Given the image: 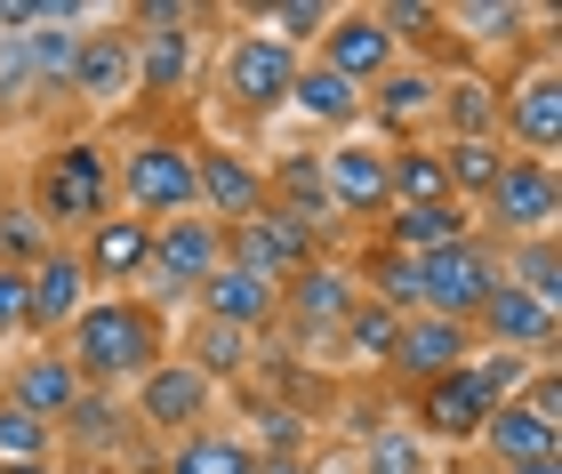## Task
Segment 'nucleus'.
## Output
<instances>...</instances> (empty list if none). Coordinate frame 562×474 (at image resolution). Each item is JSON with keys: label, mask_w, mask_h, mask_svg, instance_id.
<instances>
[{"label": "nucleus", "mask_w": 562, "mask_h": 474, "mask_svg": "<svg viewBox=\"0 0 562 474\" xmlns=\"http://www.w3.org/2000/svg\"><path fill=\"white\" fill-rule=\"evenodd\" d=\"M57 346H65V362L81 370V386L121 394V386H137L145 370L169 354V314L153 306V297H137V290H121V297H89Z\"/></svg>", "instance_id": "nucleus-1"}, {"label": "nucleus", "mask_w": 562, "mask_h": 474, "mask_svg": "<svg viewBox=\"0 0 562 474\" xmlns=\"http://www.w3.org/2000/svg\"><path fill=\"white\" fill-rule=\"evenodd\" d=\"M24 210H33L57 241L65 234H89L97 217H113V154L97 137H57L33 161V193H24Z\"/></svg>", "instance_id": "nucleus-2"}, {"label": "nucleus", "mask_w": 562, "mask_h": 474, "mask_svg": "<svg viewBox=\"0 0 562 474\" xmlns=\"http://www.w3.org/2000/svg\"><path fill=\"white\" fill-rule=\"evenodd\" d=\"M113 210L145 217V226H169V217L201 210L193 185V137H137L113 154Z\"/></svg>", "instance_id": "nucleus-3"}, {"label": "nucleus", "mask_w": 562, "mask_h": 474, "mask_svg": "<svg viewBox=\"0 0 562 474\" xmlns=\"http://www.w3.org/2000/svg\"><path fill=\"white\" fill-rule=\"evenodd\" d=\"M225 266V226L217 217H169V226H153V258H145V282L137 297H153V306H186V297H201V282Z\"/></svg>", "instance_id": "nucleus-4"}, {"label": "nucleus", "mask_w": 562, "mask_h": 474, "mask_svg": "<svg viewBox=\"0 0 562 474\" xmlns=\"http://www.w3.org/2000/svg\"><path fill=\"white\" fill-rule=\"evenodd\" d=\"M290 81H297V48H281L266 24H249V33L225 41L217 89H225V113H234V121H249V129H258L266 113L290 105Z\"/></svg>", "instance_id": "nucleus-5"}, {"label": "nucleus", "mask_w": 562, "mask_h": 474, "mask_svg": "<svg viewBox=\"0 0 562 474\" xmlns=\"http://www.w3.org/2000/svg\"><path fill=\"white\" fill-rule=\"evenodd\" d=\"M130 418H137V435H161V442H186V435H201L217 418V386L201 379L193 362H177V354H161L145 370V379L130 386Z\"/></svg>", "instance_id": "nucleus-6"}, {"label": "nucleus", "mask_w": 562, "mask_h": 474, "mask_svg": "<svg viewBox=\"0 0 562 474\" xmlns=\"http://www.w3.org/2000/svg\"><path fill=\"white\" fill-rule=\"evenodd\" d=\"M482 226H491L498 241L554 234V226H562V178H554V161H522V154H506L498 185L482 193ZM482 226H474V234H482Z\"/></svg>", "instance_id": "nucleus-7"}, {"label": "nucleus", "mask_w": 562, "mask_h": 474, "mask_svg": "<svg viewBox=\"0 0 562 474\" xmlns=\"http://www.w3.org/2000/svg\"><path fill=\"white\" fill-rule=\"evenodd\" d=\"M498 145H515L522 161L562 154V72H554V57H539L522 81L498 89Z\"/></svg>", "instance_id": "nucleus-8"}, {"label": "nucleus", "mask_w": 562, "mask_h": 474, "mask_svg": "<svg viewBox=\"0 0 562 474\" xmlns=\"http://www.w3.org/2000/svg\"><path fill=\"white\" fill-rule=\"evenodd\" d=\"M491 290H498V249L482 241V234L458 241V249H434V258H418V314L474 321Z\"/></svg>", "instance_id": "nucleus-9"}, {"label": "nucleus", "mask_w": 562, "mask_h": 474, "mask_svg": "<svg viewBox=\"0 0 562 474\" xmlns=\"http://www.w3.org/2000/svg\"><path fill=\"white\" fill-rule=\"evenodd\" d=\"M491 410H498V394H491V379L467 362V370H450V379H434V386L411 394V435H418V442H442V451H467Z\"/></svg>", "instance_id": "nucleus-10"}, {"label": "nucleus", "mask_w": 562, "mask_h": 474, "mask_svg": "<svg viewBox=\"0 0 562 474\" xmlns=\"http://www.w3.org/2000/svg\"><path fill=\"white\" fill-rule=\"evenodd\" d=\"M322 185H329V217H386L394 210V145H370L362 129L338 137L322 154Z\"/></svg>", "instance_id": "nucleus-11"}, {"label": "nucleus", "mask_w": 562, "mask_h": 474, "mask_svg": "<svg viewBox=\"0 0 562 474\" xmlns=\"http://www.w3.org/2000/svg\"><path fill=\"white\" fill-rule=\"evenodd\" d=\"M81 394L89 386H81V370L65 362V346H33V354L0 362V403L24 410V418H41V427H65Z\"/></svg>", "instance_id": "nucleus-12"}, {"label": "nucleus", "mask_w": 562, "mask_h": 474, "mask_svg": "<svg viewBox=\"0 0 562 474\" xmlns=\"http://www.w3.org/2000/svg\"><path fill=\"white\" fill-rule=\"evenodd\" d=\"M314 65H329L353 89H370V81H386V72L402 65V48H394L386 24H378V9H329L322 41H314Z\"/></svg>", "instance_id": "nucleus-13"}, {"label": "nucleus", "mask_w": 562, "mask_h": 474, "mask_svg": "<svg viewBox=\"0 0 562 474\" xmlns=\"http://www.w3.org/2000/svg\"><path fill=\"white\" fill-rule=\"evenodd\" d=\"M474 346H498V354H530V362H554L562 346V314L539 306V297H522L515 282H498L491 297H482V314L467 321Z\"/></svg>", "instance_id": "nucleus-14"}, {"label": "nucleus", "mask_w": 562, "mask_h": 474, "mask_svg": "<svg viewBox=\"0 0 562 474\" xmlns=\"http://www.w3.org/2000/svg\"><path fill=\"white\" fill-rule=\"evenodd\" d=\"M130 24H145L137 33V97H177L193 81V9L153 0V9H137Z\"/></svg>", "instance_id": "nucleus-15"}, {"label": "nucleus", "mask_w": 562, "mask_h": 474, "mask_svg": "<svg viewBox=\"0 0 562 474\" xmlns=\"http://www.w3.org/2000/svg\"><path fill=\"white\" fill-rule=\"evenodd\" d=\"M81 105L97 113H113L121 97H137V33H130V16H113V24H89L81 33V57H72V81H65Z\"/></svg>", "instance_id": "nucleus-16"}, {"label": "nucleus", "mask_w": 562, "mask_h": 474, "mask_svg": "<svg viewBox=\"0 0 562 474\" xmlns=\"http://www.w3.org/2000/svg\"><path fill=\"white\" fill-rule=\"evenodd\" d=\"M474 362V330L467 321H442V314H402V330H394V354L386 370L402 386H434V379H450V370H467Z\"/></svg>", "instance_id": "nucleus-17"}, {"label": "nucleus", "mask_w": 562, "mask_h": 474, "mask_svg": "<svg viewBox=\"0 0 562 474\" xmlns=\"http://www.w3.org/2000/svg\"><path fill=\"white\" fill-rule=\"evenodd\" d=\"M89 273H81V258H72V241H57L48 258L24 273V338H41V346H57L65 330H72V314L89 306Z\"/></svg>", "instance_id": "nucleus-18"}, {"label": "nucleus", "mask_w": 562, "mask_h": 474, "mask_svg": "<svg viewBox=\"0 0 562 474\" xmlns=\"http://www.w3.org/2000/svg\"><path fill=\"white\" fill-rule=\"evenodd\" d=\"M72 258H81V273H89V290L97 297H121V290H137L145 282V258H153V226L145 217H97V226L72 241Z\"/></svg>", "instance_id": "nucleus-19"}, {"label": "nucleus", "mask_w": 562, "mask_h": 474, "mask_svg": "<svg viewBox=\"0 0 562 474\" xmlns=\"http://www.w3.org/2000/svg\"><path fill=\"white\" fill-rule=\"evenodd\" d=\"M225 258L266 273V282H290V273L314 266L322 249H314V226H297L290 210H258V217H241V226H225Z\"/></svg>", "instance_id": "nucleus-20"}, {"label": "nucleus", "mask_w": 562, "mask_h": 474, "mask_svg": "<svg viewBox=\"0 0 562 474\" xmlns=\"http://www.w3.org/2000/svg\"><path fill=\"white\" fill-rule=\"evenodd\" d=\"M193 185H201V217L241 226L266 210V161H249L241 145H193Z\"/></svg>", "instance_id": "nucleus-21"}, {"label": "nucleus", "mask_w": 562, "mask_h": 474, "mask_svg": "<svg viewBox=\"0 0 562 474\" xmlns=\"http://www.w3.org/2000/svg\"><path fill=\"white\" fill-rule=\"evenodd\" d=\"M353 297H362V273H346L338 258H314V266H297L290 282H281V321H290L297 338H329L353 314Z\"/></svg>", "instance_id": "nucleus-22"}, {"label": "nucleus", "mask_w": 562, "mask_h": 474, "mask_svg": "<svg viewBox=\"0 0 562 474\" xmlns=\"http://www.w3.org/2000/svg\"><path fill=\"white\" fill-rule=\"evenodd\" d=\"M130 442H137L130 403H121V394H97V386L72 403V418L57 427V451H72L81 466H121V459H130Z\"/></svg>", "instance_id": "nucleus-23"}, {"label": "nucleus", "mask_w": 562, "mask_h": 474, "mask_svg": "<svg viewBox=\"0 0 562 474\" xmlns=\"http://www.w3.org/2000/svg\"><path fill=\"white\" fill-rule=\"evenodd\" d=\"M210 321H225V330H249V338H266L273 321H281V282H266V273H249V266H234L225 258L210 282H201V297H193Z\"/></svg>", "instance_id": "nucleus-24"}, {"label": "nucleus", "mask_w": 562, "mask_h": 474, "mask_svg": "<svg viewBox=\"0 0 562 474\" xmlns=\"http://www.w3.org/2000/svg\"><path fill=\"white\" fill-rule=\"evenodd\" d=\"M434 89H442V72L411 65V57H402L386 81H370L362 89V121H378V145L402 137V129H426V121H434Z\"/></svg>", "instance_id": "nucleus-25"}, {"label": "nucleus", "mask_w": 562, "mask_h": 474, "mask_svg": "<svg viewBox=\"0 0 562 474\" xmlns=\"http://www.w3.org/2000/svg\"><path fill=\"white\" fill-rule=\"evenodd\" d=\"M434 129L442 145H498V81H482V72H450L442 89H434Z\"/></svg>", "instance_id": "nucleus-26"}, {"label": "nucleus", "mask_w": 562, "mask_h": 474, "mask_svg": "<svg viewBox=\"0 0 562 474\" xmlns=\"http://www.w3.org/2000/svg\"><path fill=\"white\" fill-rule=\"evenodd\" d=\"M474 451L498 466H539V459H562V435L547 427V418H530L522 403H498L491 418H482V435H474Z\"/></svg>", "instance_id": "nucleus-27"}, {"label": "nucleus", "mask_w": 562, "mask_h": 474, "mask_svg": "<svg viewBox=\"0 0 562 474\" xmlns=\"http://www.w3.org/2000/svg\"><path fill=\"white\" fill-rule=\"evenodd\" d=\"M290 113H305L314 129H338V137H353V129H362V89H353V81H338V72H329V65H314V57H297Z\"/></svg>", "instance_id": "nucleus-28"}, {"label": "nucleus", "mask_w": 562, "mask_h": 474, "mask_svg": "<svg viewBox=\"0 0 562 474\" xmlns=\"http://www.w3.org/2000/svg\"><path fill=\"white\" fill-rule=\"evenodd\" d=\"M378 234H386V249L434 258V249L474 241V210H458V202H434V210H386V217H378Z\"/></svg>", "instance_id": "nucleus-29"}, {"label": "nucleus", "mask_w": 562, "mask_h": 474, "mask_svg": "<svg viewBox=\"0 0 562 474\" xmlns=\"http://www.w3.org/2000/svg\"><path fill=\"white\" fill-rule=\"evenodd\" d=\"M169 354L193 362L210 386H225V379H249V362H258V338H249V330H225V321H210V314H193L186 346H169Z\"/></svg>", "instance_id": "nucleus-30"}, {"label": "nucleus", "mask_w": 562, "mask_h": 474, "mask_svg": "<svg viewBox=\"0 0 562 474\" xmlns=\"http://www.w3.org/2000/svg\"><path fill=\"white\" fill-rule=\"evenodd\" d=\"M266 210H290L297 226H322V217H329L322 154H273L266 161Z\"/></svg>", "instance_id": "nucleus-31"}, {"label": "nucleus", "mask_w": 562, "mask_h": 474, "mask_svg": "<svg viewBox=\"0 0 562 474\" xmlns=\"http://www.w3.org/2000/svg\"><path fill=\"white\" fill-rule=\"evenodd\" d=\"M498 282H515L522 297L562 314V249L554 234H530V241H498Z\"/></svg>", "instance_id": "nucleus-32"}, {"label": "nucleus", "mask_w": 562, "mask_h": 474, "mask_svg": "<svg viewBox=\"0 0 562 474\" xmlns=\"http://www.w3.org/2000/svg\"><path fill=\"white\" fill-rule=\"evenodd\" d=\"M161 474H258V451H249L241 435H225V427H201L186 442H169Z\"/></svg>", "instance_id": "nucleus-33"}, {"label": "nucleus", "mask_w": 562, "mask_h": 474, "mask_svg": "<svg viewBox=\"0 0 562 474\" xmlns=\"http://www.w3.org/2000/svg\"><path fill=\"white\" fill-rule=\"evenodd\" d=\"M442 154V185H450V202L458 210H482V193L498 185V169H506V145H434Z\"/></svg>", "instance_id": "nucleus-34"}, {"label": "nucleus", "mask_w": 562, "mask_h": 474, "mask_svg": "<svg viewBox=\"0 0 562 474\" xmlns=\"http://www.w3.org/2000/svg\"><path fill=\"white\" fill-rule=\"evenodd\" d=\"M394 330H402V314H394V306H378V297L362 290V297H353V314H346L329 338L346 346V362H378V370H386V354H394Z\"/></svg>", "instance_id": "nucleus-35"}, {"label": "nucleus", "mask_w": 562, "mask_h": 474, "mask_svg": "<svg viewBox=\"0 0 562 474\" xmlns=\"http://www.w3.org/2000/svg\"><path fill=\"white\" fill-rule=\"evenodd\" d=\"M434 202H450L442 154L434 145H394V210H434Z\"/></svg>", "instance_id": "nucleus-36"}, {"label": "nucleus", "mask_w": 562, "mask_h": 474, "mask_svg": "<svg viewBox=\"0 0 562 474\" xmlns=\"http://www.w3.org/2000/svg\"><path fill=\"white\" fill-rule=\"evenodd\" d=\"M362 474H434V442H418L402 418H386V427L362 442Z\"/></svg>", "instance_id": "nucleus-37"}, {"label": "nucleus", "mask_w": 562, "mask_h": 474, "mask_svg": "<svg viewBox=\"0 0 562 474\" xmlns=\"http://www.w3.org/2000/svg\"><path fill=\"white\" fill-rule=\"evenodd\" d=\"M48 249H57V234H48L33 210H24V202H0V266H9V273H33Z\"/></svg>", "instance_id": "nucleus-38"}, {"label": "nucleus", "mask_w": 562, "mask_h": 474, "mask_svg": "<svg viewBox=\"0 0 562 474\" xmlns=\"http://www.w3.org/2000/svg\"><path fill=\"white\" fill-rule=\"evenodd\" d=\"M0 466H57V427L0 403Z\"/></svg>", "instance_id": "nucleus-39"}, {"label": "nucleus", "mask_w": 562, "mask_h": 474, "mask_svg": "<svg viewBox=\"0 0 562 474\" xmlns=\"http://www.w3.org/2000/svg\"><path fill=\"white\" fill-rule=\"evenodd\" d=\"M442 24H467L474 41H506V48H515L530 9H515V0H458V9H442Z\"/></svg>", "instance_id": "nucleus-40"}, {"label": "nucleus", "mask_w": 562, "mask_h": 474, "mask_svg": "<svg viewBox=\"0 0 562 474\" xmlns=\"http://www.w3.org/2000/svg\"><path fill=\"white\" fill-rule=\"evenodd\" d=\"M378 24L394 33V48H411V41L442 33V9H434V0H378Z\"/></svg>", "instance_id": "nucleus-41"}, {"label": "nucleus", "mask_w": 562, "mask_h": 474, "mask_svg": "<svg viewBox=\"0 0 562 474\" xmlns=\"http://www.w3.org/2000/svg\"><path fill=\"white\" fill-rule=\"evenodd\" d=\"M322 24H329V0H281V9H266V33H273L281 48L322 41Z\"/></svg>", "instance_id": "nucleus-42"}, {"label": "nucleus", "mask_w": 562, "mask_h": 474, "mask_svg": "<svg viewBox=\"0 0 562 474\" xmlns=\"http://www.w3.org/2000/svg\"><path fill=\"white\" fill-rule=\"evenodd\" d=\"M515 403H522L530 418H547V427L562 435V370H554V362H539V370H530V386L515 394Z\"/></svg>", "instance_id": "nucleus-43"}, {"label": "nucleus", "mask_w": 562, "mask_h": 474, "mask_svg": "<svg viewBox=\"0 0 562 474\" xmlns=\"http://www.w3.org/2000/svg\"><path fill=\"white\" fill-rule=\"evenodd\" d=\"M9 338H24V273L0 266V346Z\"/></svg>", "instance_id": "nucleus-44"}, {"label": "nucleus", "mask_w": 562, "mask_h": 474, "mask_svg": "<svg viewBox=\"0 0 562 474\" xmlns=\"http://www.w3.org/2000/svg\"><path fill=\"white\" fill-rule=\"evenodd\" d=\"M258 474H305V459H258Z\"/></svg>", "instance_id": "nucleus-45"}, {"label": "nucleus", "mask_w": 562, "mask_h": 474, "mask_svg": "<svg viewBox=\"0 0 562 474\" xmlns=\"http://www.w3.org/2000/svg\"><path fill=\"white\" fill-rule=\"evenodd\" d=\"M498 474H562V459H539V466H498Z\"/></svg>", "instance_id": "nucleus-46"}, {"label": "nucleus", "mask_w": 562, "mask_h": 474, "mask_svg": "<svg viewBox=\"0 0 562 474\" xmlns=\"http://www.w3.org/2000/svg\"><path fill=\"white\" fill-rule=\"evenodd\" d=\"M57 474H121V466H81V459H72V466H57Z\"/></svg>", "instance_id": "nucleus-47"}, {"label": "nucleus", "mask_w": 562, "mask_h": 474, "mask_svg": "<svg viewBox=\"0 0 562 474\" xmlns=\"http://www.w3.org/2000/svg\"><path fill=\"white\" fill-rule=\"evenodd\" d=\"M0 474H57V466H0Z\"/></svg>", "instance_id": "nucleus-48"}]
</instances>
